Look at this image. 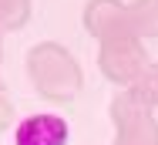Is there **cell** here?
<instances>
[{
    "label": "cell",
    "instance_id": "7",
    "mask_svg": "<svg viewBox=\"0 0 158 145\" xmlns=\"http://www.w3.org/2000/svg\"><path fill=\"white\" fill-rule=\"evenodd\" d=\"M31 7L34 0H0V34L20 30L31 20Z\"/></svg>",
    "mask_w": 158,
    "mask_h": 145
},
{
    "label": "cell",
    "instance_id": "8",
    "mask_svg": "<svg viewBox=\"0 0 158 145\" xmlns=\"http://www.w3.org/2000/svg\"><path fill=\"white\" fill-rule=\"evenodd\" d=\"M128 91H131L145 108H152V112H155V108H158V61H152V68H148L135 85L128 88Z\"/></svg>",
    "mask_w": 158,
    "mask_h": 145
},
{
    "label": "cell",
    "instance_id": "9",
    "mask_svg": "<svg viewBox=\"0 0 158 145\" xmlns=\"http://www.w3.org/2000/svg\"><path fill=\"white\" fill-rule=\"evenodd\" d=\"M10 121H14V105H10V98H7V91L0 88V132H3Z\"/></svg>",
    "mask_w": 158,
    "mask_h": 145
},
{
    "label": "cell",
    "instance_id": "3",
    "mask_svg": "<svg viewBox=\"0 0 158 145\" xmlns=\"http://www.w3.org/2000/svg\"><path fill=\"white\" fill-rule=\"evenodd\" d=\"M111 121H114V142L111 145H158V121L155 112L145 108L128 88L111 98Z\"/></svg>",
    "mask_w": 158,
    "mask_h": 145
},
{
    "label": "cell",
    "instance_id": "10",
    "mask_svg": "<svg viewBox=\"0 0 158 145\" xmlns=\"http://www.w3.org/2000/svg\"><path fill=\"white\" fill-rule=\"evenodd\" d=\"M0 61H3V34H0Z\"/></svg>",
    "mask_w": 158,
    "mask_h": 145
},
{
    "label": "cell",
    "instance_id": "1",
    "mask_svg": "<svg viewBox=\"0 0 158 145\" xmlns=\"http://www.w3.org/2000/svg\"><path fill=\"white\" fill-rule=\"evenodd\" d=\"M27 78H31L34 91L54 105L74 101L84 88V71L77 58L57 41H40L27 51Z\"/></svg>",
    "mask_w": 158,
    "mask_h": 145
},
{
    "label": "cell",
    "instance_id": "6",
    "mask_svg": "<svg viewBox=\"0 0 158 145\" xmlns=\"http://www.w3.org/2000/svg\"><path fill=\"white\" fill-rule=\"evenodd\" d=\"M128 27L141 41L158 37V0H131L128 3Z\"/></svg>",
    "mask_w": 158,
    "mask_h": 145
},
{
    "label": "cell",
    "instance_id": "4",
    "mask_svg": "<svg viewBox=\"0 0 158 145\" xmlns=\"http://www.w3.org/2000/svg\"><path fill=\"white\" fill-rule=\"evenodd\" d=\"M67 135H71L67 118L54 112H37L17 121L14 145H67Z\"/></svg>",
    "mask_w": 158,
    "mask_h": 145
},
{
    "label": "cell",
    "instance_id": "2",
    "mask_svg": "<svg viewBox=\"0 0 158 145\" xmlns=\"http://www.w3.org/2000/svg\"><path fill=\"white\" fill-rule=\"evenodd\" d=\"M98 68L111 85L131 88L152 68V54L135 30H125V34H114L108 41H98Z\"/></svg>",
    "mask_w": 158,
    "mask_h": 145
},
{
    "label": "cell",
    "instance_id": "5",
    "mask_svg": "<svg viewBox=\"0 0 158 145\" xmlns=\"http://www.w3.org/2000/svg\"><path fill=\"white\" fill-rule=\"evenodd\" d=\"M84 30L94 41H108L114 34H125L128 27V3L121 0H88L84 3Z\"/></svg>",
    "mask_w": 158,
    "mask_h": 145
}]
</instances>
